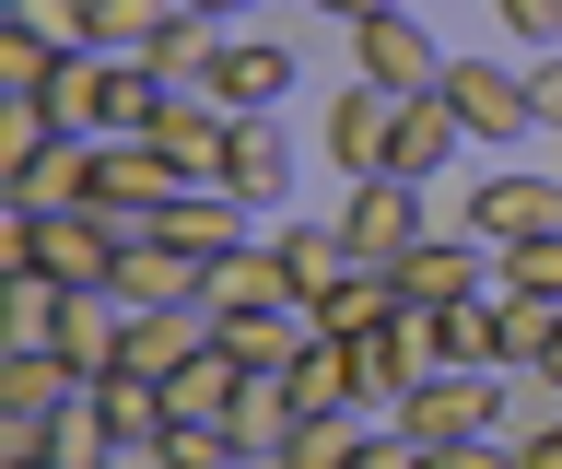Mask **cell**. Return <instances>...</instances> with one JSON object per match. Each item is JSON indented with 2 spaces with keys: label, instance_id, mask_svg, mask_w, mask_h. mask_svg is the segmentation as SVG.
I'll list each match as a JSON object with an SVG mask.
<instances>
[{
  "label": "cell",
  "instance_id": "obj_1",
  "mask_svg": "<svg viewBox=\"0 0 562 469\" xmlns=\"http://www.w3.org/2000/svg\"><path fill=\"white\" fill-rule=\"evenodd\" d=\"M188 188H200V177H188L165 142H105V153H94V188H82V200H94V212L140 247V235H165V212L188 200Z\"/></svg>",
  "mask_w": 562,
  "mask_h": 469
},
{
  "label": "cell",
  "instance_id": "obj_2",
  "mask_svg": "<svg viewBox=\"0 0 562 469\" xmlns=\"http://www.w3.org/2000/svg\"><path fill=\"white\" fill-rule=\"evenodd\" d=\"M340 59H351V82H386V94H434L457 47L422 24L411 0H398V12H363V24H340Z\"/></svg>",
  "mask_w": 562,
  "mask_h": 469
},
{
  "label": "cell",
  "instance_id": "obj_3",
  "mask_svg": "<svg viewBox=\"0 0 562 469\" xmlns=\"http://www.w3.org/2000/svg\"><path fill=\"white\" fill-rule=\"evenodd\" d=\"M457 107V130L469 142H492V153H516V142H551L539 130V94H527V71H504V59H446V82H434Z\"/></svg>",
  "mask_w": 562,
  "mask_h": 469
},
{
  "label": "cell",
  "instance_id": "obj_4",
  "mask_svg": "<svg viewBox=\"0 0 562 469\" xmlns=\"http://www.w3.org/2000/svg\"><path fill=\"white\" fill-rule=\"evenodd\" d=\"M328 223L351 235V258H375V270H398V258H411L422 235H434V188H411V177H351Z\"/></svg>",
  "mask_w": 562,
  "mask_h": 469
},
{
  "label": "cell",
  "instance_id": "obj_5",
  "mask_svg": "<svg viewBox=\"0 0 562 469\" xmlns=\"http://www.w3.org/2000/svg\"><path fill=\"white\" fill-rule=\"evenodd\" d=\"M469 235H481L492 258L527 247V235H562V177L551 165H492V177L469 188Z\"/></svg>",
  "mask_w": 562,
  "mask_h": 469
},
{
  "label": "cell",
  "instance_id": "obj_6",
  "mask_svg": "<svg viewBox=\"0 0 562 469\" xmlns=\"http://www.w3.org/2000/svg\"><path fill=\"white\" fill-rule=\"evenodd\" d=\"M398 107H411V94H386V82H340V94H328V118H316V153L340 165V188H351V177H386Z\"/></svg>",
  "mask_w": 562,
  "mask_h": 469
},
{
  "label": "cell",
  "instance_id": "obj_7",
  "mask_svg": "<svg viewBox=\"0 0 562 469\" xmlns=\"http://www.w3.org/2000/svg\"><path fill=\"white\" fill-rule=\"evenodd\" d=\"M305 82V59H293V36H223V59H211V107L223 118H281V94Z\"/></svg>",
  "mask_w": 562,
  "mask_h": 469
},
{
  "label": "cell",
  "instance_id": "obj_8",
  "mask_svg": "<svg viewBox=\"0 0 562 469\" xmlns=\"http://www.w3.org/2000/svg\"><path fill=\"white\" fill-rule=\"evenodd\" d=\"M398 434H422V446H469V434H492V364L422 376V388L398 399Z\"/></svg>",
  "mask_w": 562,
  "mask_h": 469
},
{
  "label": "cell",
  "instance_id": "obj_9",
  "mask_svg": "<svg viewBox=\"0 0 562 469\" xmlns=\"http://www.w3.org/2000/svg\"><path fill=\"white\" fill-rule=\"evenodd\" d=\"M258 235H270V223L246 212V200H235L223 177H200V188H188V200L165 212V247H188L200 270H211V258H235V247H258Z\"/></svg>",
  "mask_w": 562,
  "mask_h": 469
},
{
  "label": "cell",
  "instance_id": "obj_10",
  "mask_svg": "<svg viewBox=\"0 0 562 469\" xmlns=\"http://www.w3.org/2000/svg\"><path fill=\"white\" fill-rule=\"evenodd\" d=\"M398 293H411V305H481L492 293V247L481 235H422V247L398 258Z\"/></svg>",
  "mask_w": 562,
  "mask_h": 469
},
{
  "label": "cell",
  "instance_id": "obj_11",
  "mask_svg": "<svg viewBox=\"0 0 562 469\" xmlns=\"http://www.w3.org/2000/svg\"><path fill=\"white\" fill-rule=\"evenodd\" d=\"M457 153H469L457 107H446V94H411V107H398V142H386V177H411V188H446V177H457Z\"/></svg>",
  "mask_w": 562,
  "mask_h": 469
},
{
  "label": "cell",
  "instance_id": "obj_12",
  "mask_svg": "<svg viewBox=\"0 0 562 469\" xmlns=\"http://www.w3.org/2000/svg\"><path fill=\"white\" fill-rule=\"evenodd\" d=\"M223 188H235L258 223H281V200H293V130H281V118H235V165H223Z\"/></svg>",
  "mask_w": 562,
  "mask_h": 469
},
{
  "label": "cell",
  "instance_id": "obj_13",
  "mask_svg": "<svg viewBox=\"0 0 562 469\" xmlns=\"http://www.w3.org/2000/svg\"><path fill=\"white\" fill-rule=\"evenodd\" d=\"M223 340V305L211 293H188V305H140L130 317V376H176L188 353H211Z\"/></svg>",
  "mask_w": 562,
  "mask_h": 469
},
{
  "label": "cell",
  "instance_id": "obj_14",
  "mask_svg": "<svg viewBox=\"0 0 562 469\" xmlns=\"http://www.w3.org/2000/svg\"><path fill=\"white\" fill-rule=\"evenodd\" d=\"M551 353H562V305L492 282V376H551Z\"/></svg>",
  "mask_w": 562,
  "mask_h": 469
},
{
  "label": "cell",
  "instance_id": "obj_15",
  "mask_svg": "<svg viewBox=\"0 0 562 469\" xmlns=\"http://www.w3.org/2000/svg\"><path fill=\"white\" fill-rule=\"evenodd\" d=\"M70 282L59 270H0V353H59Z\"/></svg>",
  "mask_w": 562,
  "mask_h": 469
},
{
  "label": "cell",
  "instance_id": "obj_16",
  "mask_svg": "<svg viewBox=\"0 0 562 469\" xmlns=\"http://www.w3.org/2000/svg\"><path fill=\"white\" fill-rule=\"evenodd\" d=\"M153 142H165L176 165H188V177H223V165H235V118L211 107L200 82H176V107L153 118Z\"/></svg>",
  "mask_w": 562,
  "mask_h": 469
},
{
  "label": "cell",
  "instance_id": "obj_17",
  "mask_svg": "<svg viewBox=\"0 0 562 469\" xmlns=\"http://www.w3.org/2000/svg\"><path fill=\"white\" fill-rule=\"evenodd\" d=\"M59 364L94 388V376H117L130 364V305L117 293H70V317H59Z\"/></svg>",
  "mask_w": 562,
  "mask_h": 469
},
{
  "label": "cell",
  "instance_id": "obj_18",
  "mask_svg": "<svg viewBox=\"0 0 562 469\" xmlns=\"http://www.w3.org/2000/svg\"><path fill=\"white\" fill-rule=\"evenodd\" d=\"M223 423H235L246 458L270 469L281 446H293V423H305V411H293V376H281V364H246V388H235V411H223Z\"/></svg>",
  "mask_w": 562,
  "mask_h": 469
},
{
  "label": "cell",
  "instance_id": "obj_19",
  "mask_svg": "<svg viewBox=\"0 0 562 469\" xmlns=\"http://www.w3.org/2000/svg\"><path fill=\"white\" fill-rule=\"evenodd\" d=\"M270 247H281V282L305 293V305H316V293H328V282H351V270H363V258H351V235H340V223H293V212H281V223H270Z\"/></svg>",
  "mask_w": 562,
  "mask_h": 469
},
{
  "label": "cell",
  "instance_id": "obj_20",
  "mask_svg": "<svg viewBox=\"0 0 562 469\" xmlns=\"http://www.w3.org/2000/svg\"><path fill=\"white\" fill-rule=\"evenodd\" d=\"M105 293H117L130 317H140V305H188V293H200V258L165 247V235H140V247H117V282H105Z\"/></svg>",
  "mask_w": 562,
  "mask_h": 469
},
{
  "label": "cell",
  "instance_id": "obj_21",
  "mask_svg": "<svg viewBox=\"0 0 562 469\" xmlns=\"http://www.w3.org/2000/svg\"><path fill=\"white\" fill-rule=\"evenodd\" d=\"M398 305H411V293H398V270H375V258H363L351 282H328V293H316V328H328V340H375Z\"/></svg>",
  "mask_w": 562,
  "mask_h": 469
},
{
  "label": "cell",
  "instance_id": "obj_22",
  "mask_svg": "<svg viewBox=\"0 0 562 469\" xmlns=\"http://www.w3.org/2000/svg\"><path fill=\"white\" fill-rule=\"evenodd\" d=\"M94 411H105V434H117V446H140V458H153V446H165V423H176L165 376H130V364H117V376H94Z\"/></svg>",
  "mask_w": 562,
  "mask_h": 469
},
{
  "label": "cell",
  "instance_id": "obj_23",
  "mask_svg": "<svg viewBox=\"0 0 562 469\" xmlns=\"http://www.w3.org/2000/svg\"><path fill=\"white\" fill-rule=\"evenodd\" d=\"M316 340V305H223V353L235 364H293Z\"/></svg>",
  "mask_w": 562,
  "mask_h": 469
},
{
  "label": "cell",
  "instance_id": "obj_24",
  "mask_svg": "<svg viewBox=\"0 0 562 469\" xmlns=\"http://www.w3.org/2000/svg\"><path fill=\"white\" fill-rule=\"evenodd\" d=\"M281 376H293V411H351V399H363V364H351V340H328V328H316Z\"/></svg>",
  "mask_w": 562,
  "mask_h": 469
},
{
  "label": "cell",
  "instance_id": "obj_25",
  "mask_svg": "<svg viewBox=\"0 0 562 469\" xmlns=\"http://www.w3.org/2000/svg\"><path fill=\"white\" fill-rule=\"evenodd\" d=\"M200 293H211V305H305V293L281 282V247H270V235H258V247H235V258H211Z\"/></svg>",
  "mask_w": 562,
  "mask_h": 469
},
{
  "label": "cell",
  "instance_id": "obj_26",
  "mask_svg": "<svg viewBox=\"0 0 562 469\" xmlns=\"http://www.w3.org/2000/svg\"><path fill=\"white\" fill-rule=\"evenodd\" d=\"M235 388H246V364L223 353V340H211V353H188L165 376V399H176V423H223V411H235Z\"/></svg>",
  "mask_w": 562,
  "mask_h": 469
},
{
  "label": "cell",
  "instance_id": "obj_27",
  "mask_svg": "<svg viewBox=\"0 0 562 469\" xmlns=\"http://www.w3.org/2000/svg\"><path fill=\"white\" fill-rule=\"evenodd\" d=\"M562 423V376H492V434H504V446H539V434Z\"/></svg>",
  "mask_w": 562,
  "mask_h": 469
},
{
  "label": "cell",
  "instance_id": "obj_28",
  "mask_svg": "<svg viewBox=\"0 0 562 469\" xmlns=\"http://www.w3.org/2000/svg\"><path fill=\"white\" fill-rule=\"evenodd\" d=\"M363 434H375L363 411H305V423H293V446H281L270 469H351V458H363Z\"/></svg>",
  "mask_w": 562,
  "mask_h": 469
},
{
  "label": "cell",
  "instance_id": "obj_29",
  "mask_svg": "<svg viewBox=\"0 0 562 469\" xmlns=\"http://www.w3.org/2000/svg\"><path fill=\"white\" fill-rule=\"evenodd\" d=\"M70 130H59V107L47 94H0V177H24V165H47Z\"/></svg>",
  "mask_w": 562,
  "mask_h": 469
},
{
  "label": "cell",
  "instance_id": "obj_30",
  "mask_svg": "<svg viewBox=\"0 0 562 469\" xmlns=\"http://www.w3.org/2000/svg\"><path fill=\"white\" fill-rule=\"evenodd\" d=\"M47 458H59V469H105V458H117V434H105L94 388H70L59 411H47Z\"/></svg>",
  "mask_w": 562,
  "mask_h": 469
},
{
  "label": "cell",
  "instance_id": "obj_31",
  "mask_svg": "<svg viewBox=\"0 0 562 469\" xmlns=\"http://www.w3.org/2000/svg\"><path fill=\"white\" fill-rule=\"evenodd\" d=\"M188 0H94V47L105 59H153V36H165Z\"/></svg>",
  "mask_w": 562,
  "mask_h": 469
},
{
  "label": "cell",
  "instance_id": "obj_32",
  "mask_svg": "<svg viewBox=\"0 0 562 469\" xmlns=\"http://www.w3.org/2000/svg\"><path fill=\"white\" fill-rule=\"evenodd\" d=\"M82 388L59 353H0V411H59V399Z\"/></svg>",
  "mask_w": 562,
  "mask_h": 469
},
{
  "label": "cell",
  "instance_id": "obj_33",
  "mask_svg": "<svg viewBox=\"0 0 562 469\" xmlns=\"http://www.w3.org/2000/svg\"><path fill=\"white\" fill-rule=\"evenodd\" d=\"M153 469H258L235 446V423H165V446H153Z\"/></svg>",
  "mask_w": 562,
  "mask_h": 469
},
{
  "label": "cell",
  "instance_id": "obj_34",
  "mask_svg": "<svg viewBox=\"0 0 562 469\" xmlns=\"http://www.w3.org/2000/svg\"><path fill=\"white\" fill-rule=\"evenodd\" d=\"M0 24H24L47 47H94V0H0Z\"/></svg>",
  "mask_w": 562,
  "mask_h": 469
},
{
  "label": "cell",
  "instance_id": "obj_35",
  "mask_svg": "<svg viewBox=\"0 0 562 469\" xmlns=\"http://www.w3.org/2000/svg\"><path fill=\"white\" fill-rule=\"evenodd\" d=\"M59 59H70V47L24 36V24H0V94H47V82H59Z\"/></svg>",
  "mask_w": 562,
  "mask_h": 469
},
{
  "label": "cell",
  "instance_id": "obj_36",
  "mask_svg": "<svg viewBox=\"0 0 562 469\" xmlns=\"http://www.w3.org/2000/svg\"><path fill=\"white\" fill-rule=\"evenodd\" d=\"M492 282H504V293H551V305H562V235H527V247H504V258H492Z\"/></svg>",
  "mask_w": 562,
  "mask_h": 469
},
{
  "label": "cell",
  "instance_id": "obj_37",
  "mask_svg": "<svg viewBox=\"0 0 562 469\" xmlns=\"http://www.w3.org/2000/svg\"><path fill=\"white\" fill-rule=\"evenodd\" d=\"M492 24H504V36L539 59V47H562V0H492Z\"/></svg>",
  "mask_w": 562,
  "mask_h": 469
},
{
  "label": "cell",
  "instance_id": "obj_38",
  "mask_svg": "<svg viewBox=\"0 0 562 469\" xmlns=\"http://www.w3.org/2000/svg\"><path fill=\"white\" fill-rule=\"evenodd\" d=\"M446 353L457 364H492V293H481V305H446Z\"/></svg>",
  "mask_w": 562,
  "mask_h": 469
},
{
  "label": "cell",
  "instance_id": "obj_39",
  "mask_svg": "<svg viewBox=\"0 0 562 469\" xmlns=\"http://www.w3.org/2000/svg\"><path fill=\"white\" fill-rule=\"evenodd\" d=\"M47 458V411H0V469H35Z\"/></svg>",
  "mask_w": 562,
  "mask_h": 469
},
{
  "label": "cell",
  "instance_id": "obj_40",
  "mask_svg": "<svg viewBox=\"0 0 562 469\" xmlns=\"http://www.w3.org/2000/svg\"><path fill=\"white\" fill-rule=\"evenodd\" d=\"M527 94H539V130L562 142V47H539V59H527Z\"/></svg>",
  "mask_w": 562,
  "mask_h": 469
},
{
  "label": "cell",
  "instance_id": "obj_41",
  "mask_svg": "<svg viewBox=\"0 0 562 469\" xmlns=\"http://www.w3.org/2000/svg\"><path fill=\"white\" fill-rule=\"evenodd\" d=\"M434 469H527L504 434H469V446H434Z\"/></svg>",
  "mask_w": 562,
  "mask_h": 469
},
{
  "label": "cell",
  "instance_id": "obj_42",
  "mask_svg": "<svg viewBox=\"0 0 562 469\" xmlns=\"http://www.w3.org/2000/svg\"><path fill=\"white\" fill-rule=\"evenodd\" d=\"M316 24H363V12H398V0H305Z\"/></svg>",
  "mask_w": 562,
  "mask_h": 469
},
{
  "label": "cell",
  "instance_id": "obj_43",
  "mask_svg": "<svg viewBox=\"0 0 562 469\" xmlns=\"http://www.w3.org/2000/svg\"><path fill=\"white\" fill-rule=\"evenodd\" d=\"M188 12H211V24H246V12H258V0H188Z\"/></svg>",
  "mask_w": 562,
  "mask_h": 469
},
{
  "label": "cell",
  "instance_id": "obj_44",
  "mask_svg": "<svg viewBox=\"0 0 562 469\" xmlns=\"http://www.w3.org/2000/svg\"><path fill=\"white\" fill-rule=\"evenodd\" d=\"M105 469H153V458H140V446H117V458H105Z\"/></svg>",
  "mask_w": 562,
  "mask_h": 469
},
{
  "label": "cell",
  "instance_id": "obj_45",
  "mask_svg": "<svg viewBox=\"0 0 562 469\" xmlns=\"http://www.w3.org/2000/svg\"><path fill=\"white\" fill-rule=\"evenodd\" d=\"M35 469H59V458H35Z\"/></svg>",
  "mask_w": 562,
  "mask_h": 469
},
{
  "label": "cell",
  "instance_id": "obj_46",
  "mask_svg": "<svg viewBox=\"0 0 562 469\" xmlns=\"http://www.w3.org/2000/svg\"><path fill=\"white\" fill-rule=\"evenodd\" d=\"M551 376H562V353H551Z\"/></svg>",
  "mask_w": 562,
  "mask_h": 469
}]
</instances>
